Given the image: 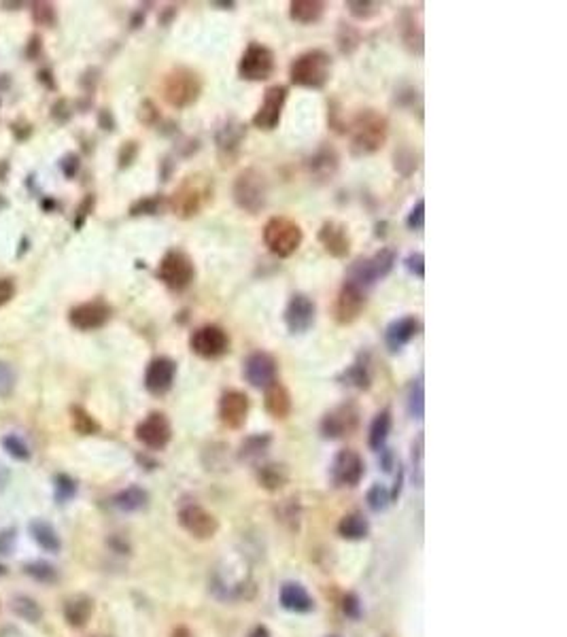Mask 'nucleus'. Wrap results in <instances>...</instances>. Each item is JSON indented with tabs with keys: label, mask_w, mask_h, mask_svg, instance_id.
<instances>
[{
	"label": "nucleus",
	"mask_w": 567,
	"mask_h": 637,
	"mask_svg": "<svg viewBox=\"0 0 567 637\" xmlns=\"http://www.w3.org/2000/svg\"><path fill=\"white\" fill-rule=\"evenodd\" d=\"M189 349L202 359H219L229 351V336L219 326H200L189 336Z\"/></svg>",
	"instance_id": "8"
},
{
	"label": "nucleus",
	"mask_w": 567,
	"mask_h": 637,
	"mask_svg": "<svg viewBox=\"0 0 567 637\" xmlns=\"http://www.w3.org/2000/svg\"><path fill=\"white\" fill-rule=\"evenodd\" d=\"M249 637H272V635H270V631L265 626H255Z\"/></svg>",
	"instance_id": "54"
},
{
	"label": "nucleus",
	"mask_w": 567,
	"mask_h": 637,
	"mask_svg": "<svg viewBox=\"0 0 567 637\" xmlns=\"http://www.w3.org/2000/svg\"><path fill=\"white\" fill-rule=\"evenodd\" d=\"M64 616L73 626H83L92 616V601L88 597H75V599L66 601Z\"/></svg>",
	"instance_id": "33"
},
{
	"label": "nucleus",
	"mask_w": 567,
	"mask_h": 637,
	"mask_svg": "<svg viewBox=\"0 0 567 637\" xmlns=\"http://www.w3.org/2000/svg\"><path fill=\"white\" fill-rule=\"evenodd\" d=\"M408 410L419 421L425 415V389H423V381L421 379H417L410 385V391H408Z\"/></svg>",
	"instance_id": "37"
},
{
	"label": "nucleus",
	"mask_w": 567,
	"mask_h": 637,
	"mask_svg": "<svg viewBox=\"0 0 567 637\" xmlns=\"http://www.w3.org/2000/svg\"><path fill=\"white\" fill-rule=\"evenodd\" d=\"M62 170L66 177H75L77 170H79V157L75 153H68L64 160H62Z\"/></svg>",
	"instance_id": "53"
},
{
	"label": "nucleus",
	"mask_w": 567,
	"mask_h": 637,
	"mask_svg": "<svg viewBox=\"0 0 567 637\" xmlns=\"http://www.w3.org/2000/svg\"><path fill=\"white\" fill-rule=\"evenodd\" d=\"M16 389V372L9 364L0 362V398L11 395Z\"/></svg>",
	"instance_id": "43"
},
{
	"label": "nucleus",
	"mask_w": 567,
	"mask_h": 637,
	"mask_svg": "<svg viewBox=\"0 0 567 637\" xmlns=\"http://www.w3.org/2000/svg\"><path fill=\"white\" fill-rule=\"evenodd\" d=\"M342 609L349 618H359L362 616V601L355 593H349L342 601Z\"/></svg>",
	"instance_id": "49"
},
{
	"label": "nucleus",
	"mask_w": 567,
	"mask_h": 637,
	"mask_svg": "<svg viewBox=\"0 0 567 637\" xmlns=\"http://www.w3.org/2000/svg\"><path fill=\"white\" fill-rule=\"evenodd\" d=\"M393 266H395V253L391 249H381L372 257H362V259L353 261V266L349 268L347 280L366 291L376 280L385 278L393 270Z\"/></svg>",
	"instance_id": "6"
},
{
	"label": "nucleus",
	"mask_w": 567,
	"mask_h": 637,
	"mask_svg": "<svg viewBox=\"0 0 567 637\" xmlns=\"http://www.w3.org/2000/svg\"><path fill=\"white\" fill-rule=\"evenodd\" d=\"M172 637H191V633H189L187 629H177V631L172 633Z\"/></svg>",
	"instance_id": "55"
},
{
	"label": "nucleus",
	"mask_w": 567,
	"mask_h": 637,
	"mask_svg": "<svg viewBox=\"0 0 567 637\" xmlns=\"http://www.w3.org/2000/svg\"><path fill=\"white\" fill-rule=\"evenodd\" d=\"M71 326L81 330V332H92L102 328L109 318H111V306L105 304L102 299H94V302H85L79 304L71 310L68 314Z\"/></svg>",
	"instance_id": "18"
},
{
	"label": "nucleus",
	"mask_w": 567,
	"mask_h": 637,
	"mask_svg": "<svg viewBox=\"0 0 567 637\" xmlns=\"http://www.w3.org/2000/svg\"><path fill=\"white\" fill-rule=\"evenodd\" d=\"M391 425H393V419H391V410H381L372 425H370V436H368V444L372 451H383L385 448V442L391 434Z\"/></svg>",
	"instance_id": "29"
},
{
	"label": "nucleus",
	"mask_w": 567,
	"mask_h": 637,
	"mask_svg": "<svg viewBox=\"0 0 567 637\" xmlns=\"http://www.w3.org/2000/svg\"><path fill=\"white\" fill-rule=\"evenodd\" d=\"M364 474H366V463H364L362 455L351 448L340 451L334 457L332 468H330V476L336 487H355V484H359Z\"/></svg>",
	"instance_id": "15"
},
{
	"label": "nucleus",
	"mask_w": 567,
	"mask_h": 637,
	"mask_svg": "<svg viewBox=\"0 0 567 637\" xmlns=\"http://www.w3.org/2000/svg\"><path fill=\"white\" fill-rule=\"evenodd\" d=\"M179 523H181V527H183L189 535H193V537H198V540H208V537H213V535L217 533V529H219L217 518H215L210 512H206L202 506H198V504L183 506L181 512H179Z\"/></svg>",
	"instance_id": "17"
},
{
	"label": "nucleus",
	"mask_w": 567,
	"mask_h": 637,
	"mask_svg": "<svg viewBox=\"0 0 567 637\" xmlns=\"http://www.w3.org/2000/svg\"><path fill=\"white\" fill-rule=\"evenodd\" d=\"M249 398L242 391H225L219 400V419L229 429H240L246 423Z\"/></svg>",
	"instance_id": "21"
},
{
	"label": "nucleus",
	"mask_w": 567,
	"mask_h": 637,
	"mask_svg": "<svg viewBox=\"0 0 567 637\" xmlns=\"http://www.w3.org/2000/svg\"><path fill=\"white\" fill-rule=\"evenodd\" d=\"M232 198H234V202L240 210H244L249 215H257L268 202V181H265V177L255 168L242 170L234 181Z\"/></svg>",
	"instance_id": "4"
},
{
	"label": "nucleus",
	"mask_w": 567,
	"mask_h": 637,
	"mask_svg": "<svg viewBox=\"0 0 567 637\" xmlns=\"http://www.w3.org/2000/svg\"><path fill=\"white\" fill-rule=\"evenodd\" d=\"M172 438V425L164 412H151L136 425V440L151 451H162Z\"/></svg>",
	"instance_id": "14"
},
{
	"label": "nucleus",
	"mask_w": 567,
	"mask_h": 637,
	"mask_svg": "<svg viewBox=\"0 0 567 637\" xmlns=\"http://www.w3.org/2000/svg\"><path fill=\"white\" fill-rule=\"evenodd\" d=\"M381 637H393V635H389V633H387V635H381Z\"/></svg>",
	"instance_id": "56"
},
{
	"label": "nucleus",
	"mask_w": 567,
	"mask_h": 637,
	"mask_svg": "<svg viewBox=\"0 0 567 637\" xmlns=\"http://www.w3.org/2000/svg\"><path fill=\"white\" fill-rule=\"evenodd\" d=\"M404 266L406 270L417 276V278H425V257L423 253H410L406 259H404Z\"/></svg>",
	"instance_id": "47"
},
{
	"label": "nucleus",
	"mask_w": 567,
	"mask_h": 637,
	"mask_svg": "<svg viewBox=\"0 0 567 637\" xmlns=\"http://www.w3.org/2000/svg\"><path fill=\"white\" fill-rule=\"evenodd\" d=\"M200 92H202V81L200 77L189 71V69H174L166 75L164 83H162V94H164V100L174 107V109H185V107H191L198 98H200Z\"/></svg>",
	"instance_id": "5"
},
{
	"label": "nucleus",
	"mask_w": 567,
	"mask_h": 637,
	"mask_svg": "<svg viewBox=\"0 0 567 637\" xmlns=\"http://www.w3.org/2000/svg\"><path fill=\"white\" fill-rule=\"evenodd\" d=\"M389 501H391V495H389V491H387L383 484H374V487L368 491V506H370L374 512L385 510V508L389 506Z\"/></svg>",
	"instance_id": "41"
},
{
	"label": "nucleus",
	"mask_w": 567,
	"mask_h": 637,
	"mask_svg": "<svg viewBox=\"0 0 567 637\" xmlns=\"http://www.w3.org/2000/svg\"><path fill=\"white\" fill-rule=\"evenodd\" d=\"M274 73V54L261 43H251L238 62V75L244 81H265Z\"/></svg>",
	"instance_id": "9"
},
{
	"label": "nucleus",
	"mask_w": 567,
	"mask_h": 637,
	"mask_svg": "<svg viewBox=\"0 0 567 637\" xmlns=\"http://www.w3.org/2000/svg\"><path fill=\"white\" fill-rule=\"evenodd\" d=\"M319 242L323 244V249L342 259L349 255L351 251V236H349V227L345 223H338V221H326L319 230Z\"/></svg>",
	"instance_id": "22"
},
{
	"label": "nucleus",
	"mask_w": 567,
	"mask_h": 637,
	"mask_svg": "<svg viewBox=\"0 0 567 637\" xmlns=\"http://www.w3.org/2000/svg\"><path fill=\"white\" fill-rule=\"evenodd\" d=\"M13 295H16V282L11 278H0V306L11 302Z\"/></svg>",
	"instance_id": "52"
},
{
	"label": "nucleus",
	"mask_w": 567,
	"mask_h": 637,
	"mask_svg": "<svg viewBox=\"0 0 567 637\" xmlns=\"http://www.w3.org/2000/svg\"><path fill=\"white\" fill-rule=\"evenodd\" d=\"M330 75H332V56L323 49L304 52L290 66L292 83L306 90H321L330 81Z\"/></svg>",
	"instance_id": "2"
},
{
	"label": "nucleus",
	"mask_w": 567,
	"mask_h": 637,
	"mask_svg": "<svg viewBox=\"0 0 567 637\" xmlns=\"http://www.w3.org/2000/svg\"><path fill=\"white\" fill-rule=\"evenodd\" d=\"M75 482L68 476H58L56 480V491H58V499H68L75 495Z\"/></svg>",
	"instance_id": "50"
},
{
	"label": "nucleus",
	"mask_w": 567,
	"mask_h": 637,
	"mask_svg": "<svg viewBox=\"0 0 567 637\" xmlns=\"http://www.w3.org/2000/svg\"><path fill=\"white\" fill-rule=\"evenodd\" d=\"M263 406L268 410L270 417L274 419H287L292 408H294V402H292V393L285 385H280L278 381H274L270 387L263 389Z\"/></svg>",
	"instance_id": "24"
},
{
	"label": "nucleus",
	"mask_w": 567,
	"mask_h": 637,
	"mask_svg": "<svg viewBox=\"0 0 567 637\" xmlns=\"http://www.w3.org/2000/svg\"><path fill=\"white\" fill-rule=\"evenodd\" d=\"M257 480L263 489L268 491H278L280 487H285L287 480H290V472L285 465L280 463H268V465H261L259 472H257Z\"/></svg>",
	"instance_id": "30"
},
{
	"label": "nucleus",
	"mask_w": 567,
	"mask_h": 637,
	"mask_svg": "<svg viewBox=\"0 0 567 637\" xmlns=\"http://www.w3.org/2000/svg\"><path fill=\"white\" fill-rule=\"evenodd\" d=\"M3 446H5V451L13 457V459H20V461H26V459H30V451H28V446L18 438V436H7L5 440H3Z\"/></svg>",
	"instance_id": "42"
},
{
	"label": "nucleus",
	"mask_w": 567,
	"mask_h": 637,
	"mask_svg": "<svg viewBox=\"0 0 567 637\" xmlns=\"http://www.w3.org/2000/svg\"><path fill=\"white\" fill-rule=\"evenodd\" d=\"M157 208H160V200L157 198H145V200H138L132 206V215H155Z\"/></svg>",
	"instance_id": "48"
},
{
	"label": "nucleus",
	"mask_w": 567,
	"mask_h": 637,
	"mask_svg": "<svg viewBox=\"0 0 567 637\" xmlns=\"http://www.w3.org/2000/svg\"><path fill=\"white\" fill-rule=\"evenodd\" d=\"M421 330V323L419 318L414 316H402V318H395L393 323H389L387 332H385V343H387V349L391 353H398L402 351Z\"/></svg>",
	"instance_id": "23"
},
{
	"label": "nucleus",
	"mask_w": 567,
	"mask_h": 637,
	"mask_svg": "<svg viewBox=\"0 0 567 637\" xmlns=\"http://www.w3.org/2000/svg\"><path fill=\"white\" fill-rule=\"evenodd\" d=\"M378 3H368V0H351V3H347V9H349V13L353 16V18H357V20H370V18H374L376 13H378Z\"/></svg>",
	"instance_id": "40"
},
{
	"label": "nucleus",
	"mask_w": 567,
	"mask_h": 637,
	"mask_svg": "<svg viewBox=\"0 0 567 637\" xmlns=\"http://www.w3.org/2000/svg\"><path fill=\"white\" fill-rule=\"evenodd\" d=\"M157 278L170 291H185L196 278V266L187 253L172 249L162 257L157 266Z\"/></svg>",
	"instance_id": "7"
},
{
	"label": "nucleus",
	"mask_w": 567,
	"mask_h": 637,
	"mask_svg": "<svg viewBox=\"0 0 567 637\" xmlns=\"http://www.w3.org/2000/svg\"><path fill=\"white\" fill-rule=\"evenodd\" d=\"M270 442H272V438L268 434H257V436L246 438L242 442V446H240V459L255 461V459L263 457L265 451H268V446H270Z\"/></svg>",
	"instance_id": "35"
},
{
	"label": "nucleus",
	"mask_w": 567,
	"mask_h": 637,
	"mask_svg": "<svg viewBox=\"0 0 567 637\" xmlns=\"http://www.w3.org/2000/svg\"><path fill=\"white\" fill-rule=\"evenodd\" d=\"M345 379V385L349 387H355V389H370V372H368V366L362 364V362H355L353 366H349L342 374Z\"/></svg>",
	"instance_id": "36"
},
{
	"label": "nucleus",
	"mask_w": 567,
	"mask_h": 637,
	"mask_svg": "<svg viewBox=\"0 0 567 637\" xmlns=\"http://www.w3.org/2000/svg\"><path fill=\"white\" fill-rule=\"evenodd\" d=\"M326 13V3L321 0H294L290 5V18L298 24H317Z\"/></svg>",
	"instance_id": "28"
},
{
	"label": "nucleus",
	"mask_w": 567,
	"mask_h": 637,
	"mask_svg": "<svg viewBox=\"0 0 567 637\" xmlns=\"http://www.w3.org/2000/svg\"><path fill=\"white\" fill-rule=\"evenodd\" d=\"M315 316H317V306L306 293H294L287 302L285 314H282L290 334L309 332L315 323Z\"/></svg>",
	"instance_id": "13"
},
{
	"label": "nucleus",
	"mask_w": 567,
	"mask_h": 637,
	"mask_svg": "<svg viewBox=\"0 0 567 637\" xmlns=\"http://www.w3.org/2000/svg\"><path fill=\"white\" fill-rule=\"evenodd\" d=\"M136 153H138V145H136L134 141L124 143V147H121V151H119V166H121V168L130 166V164L134 162Z\"/></svg>",
	"instance_id": "51"
},
{
	"label": "nucleus",
	"mask_w": 567,
	"mask_h": 637,
	"mask_svg": "<svg viewBox=\"0 0 567 637\" xmlns=\"http://www.w3.org/2000/svg\"><path fill=\"white\" fill-rule=\"evenodd\" d=\"M210 198V185L198 177H189L172 198V206L181 217H193Z\"/></svg>",
	"instance_id": "11"
},
{
	"label": "nucleus",
	"mask_w": 567,
	"mask_h": 637,
	"mask_svg": "<svg viewBox=\"0 0 567 637\" xmlns=\"http://www.w3.org/2000/svg\"><path fill=\"white\" fill-rule=\"evenodd\" d=\"M244 138V126L236 124V121H227L223 128H219L217 132V149L223 157H234L240 149V143Z\"/></svg>",
	"instance_id": "26"
},
{
	"label": "nucleus",
	"mask_w": 567,
	"mask_h": 637,
	"mask_svg": "<svg viewBox=\"0 0 567 637\" xmlns=\"http://www.w3.org/2000/svg\"><path fill=\"white\" fill-rule=\"evenodd\" d=\"M359 423V410L353 404H342L328 412L321 421V434L328 440H338L349 436Z\"/></svg>",
	"instance_id": "19"
},
{
	"label": "nucleus",
	"mask_w": 567,
	"mask_h": 637,
	"mask_svg": "<svg viewBox=\"0 0 567 637\" xmlns=\"http://www.w3.org/2000/svg\"><path fill=\"white\" fill-rule=\"evenodd\" d=\"M364 308H366V291L362 287L345 280V285L340 287V291L336 295V304H334L336 323L351 326L353 321H357L359 318Z\"/></svg>",
	"instance_id": "12"
},
{
	"label": "nucleus",
	"mask_w": 567,
	"mask_h": 637,
	"mask_svg": "<svg viewBox=\"0 0 567 637\" xmlns=\"http://www.w3.org/2000/svg\"><path fill=\"white\" fill-rule=\"evenodd\" d=\"M368 531H370V525L364 518V514H359V512L347 514L338 525V533L347 540H364L368 535Z\"/></svg>",
	"instance_id": "32"
},
{
	"label": "nucleus",
	"mask_w": 567,
	"mask_h": 637,
	"mask_svg": "<svg viewBox=\"0 0 567 637\" xmlns=\"http://www.w3.org/2000/svg\"><path fill=\"white\" fill-rule=\"evenodd\" d=\"M351 153L362 157V155H372L383 149L389 136V124L387 117L381 115L374 109L362 111L353 124H351Z\"/></svg>",
	"instance_id": "1"
},
{
	"label": "nucleus",
	"mask_w": 567,
	"mask_h": 637,
	"mask_svg": "<svg viewBox=\"0 0 567 637\" xmlns=\"http://www.w3.org/2000/svg\"><path fill=\"white\" fill-rule=\"evenodd\" d=\"M73 425H75V429H77L79 434H83V436L98 431L96 421L90 417V412H85V410L79 408V406H73Z\"/></svg>",
	"instance_id": "39"
},
{
	"label": "nucleus",
	"mask_w": 567,
	"mask_h": 637,
	"mask_svg": "<svg viewBox=\"0 0 567 637\" xmlns=\"http://www.w3.org/2000/svg\"><path fill=\"white\" fill-rule=\"evenodd\" d=\"M30 533L32 537L39 542L41 548L49 550V552H58L60 550V537L56 533V529L52 525H47L45 520H35L30 523Z\"/></svg>",
	"instance_id": "34"
},
{
	"label": "nucleus",
	"mask_w": 567,
	"mask_h": 637,
	"mask_svg": "<svg viewBox=\"0 0 567 637\" xmlns=\"http://www.w3.org/2000/svg\"><path fill=\"white\" fill-rule=\"evenodd\" d=\"M147 491L141 489V487H128L124 489L121 493L115 495V506L124 512H136V510H143L147 506Z\"/></svg>",
	"instance_id": "31"
},
{
	"label": "nucleus",
	"mask_w": 567,
	"mask_h": 637,
	"mask_svg": "<svg viewBox=\"0 0 567 637\" xmlns=\"http://www.w3.org/2000/svg\"><path fill=\"white\" fill-rule=\"evenodd\" d=\"M287 102V88L285 85H272L263 92V100L257 109V113L253 115V126L257 130H274L280 124V115L282 109H285Z\"/></svg>",
	"instance_id": "10"
},
{
	"label": "nucleus",
	"mask_w": 567,
	"mask_h": 637,
	"mask_svg": "<svg viewBox=\"0 0 567 637\" xmlns=\"http://www.w3.org/2000/svg\"><path fill=\"white\" fill-rule=\"evenodd\" d=\"M13 612H16L20 618L28 620V622H39L41 616H43L39 603H37L35 599H30V597H18V599L13 601Z\"/></svg>",
	"instance_id": "38"
},
{
	"label": "nucleus",
	"mask_w": 567,
	"mask_h": 637,
	"mask_svg": "<svg viewBox=\"0 0 567 637\" xmlns=\"http://www.w3.org/2000/svg\"><path fill=\"white\" fill-rule=\"evenodd\" d=\"M177 376V364L170 357H155L145 372V387L151 395H166L172 389Z\"/></svg>",
	"instance_id": "20"
},
{
	"label": "nucleus",
	"mask_w": 567,
	"mask_h": 637,
	"mask_svg": "<svg viewBox=\"0 0 567 637\" xmlns=\"http://www.w3.org/2000/svg\"><path fill=\"white\" fill-rule=\"evenodd\" d=\"M304 240L302 227L290 217H270L263 225V242L278 257L294 255Z\"/></svg>",
	"instance_id": "3"
},
{
	"label": "nucleus",
	"mask_w": 567,
	"mask_h": 637,
	"mask_svg": "<svg viewBox=\"0 0 567 637\" xmlns=\"http://www.w3.org/2000/svg\"><path fill=\"white\" fill-rule=\"evenodd\" d=\"M309 168H311V174L317 177L319 181H328L336 174L338 170V153L332 149V147H321L309 162Z\"/></svg>",
	"instance_id": "27"
},
{
	"label": "nucleus",
	"mask_w": 567,
	"mask_h": 637,
	"mask_svg": "<svg viewBox=\"0 0 567 637\" xmlns=\"http://www.w3.org/2000/svg\"><path fill=\"white\" fill-rule=\"evenodd\" d=\"M280 605L285 609H290V612L304 614V612H311L315 607V601L302 584L287 582L285 586L280 588Z\"/></svg>",
	"instance_id": "25"
},
{
	"label": "nucleus",
	"mask_w": 567,
	"mask_h": 637,
	"mask_svg": "<svg viewBox=\"0 0 567 637\" xmlns=\"http://www.w3.org/2000/svg\"><path fill=\"white\" fill-rule=\"evenodd\" d=\"M26 571L35 580H41V582H54L58 578V571L49 563H30V565H26Z\"/></svg>",
	"instance_id": "44"
},
{
	"label": "nucleus",
	"mask_w": 567,
	"mask_h": 637,
	"mask_svg": "<svg viewBox=\"0 0 567 637\" xmlns=\"http://www.w3.org/2000/svg\"><path fill=\"white\" fill-rule=\"evenodd\" d=\"M276 359L265 351H255L244 359L242 376L255 389H265L276 381Z\"/></svg>",
	"instance_id": "16"
},
{
	"label": "nucleus",
	"mask_w": 567,
	"mask_h": 637,
	"mask_svg": "<svg viewBox=\"0 0 567 637\" xmlns=\"http://www.w3.org/2000/svg\"><path fill=\"white\" fill-rule=\"evenodd\" d=\"M406 223H408L410 230H423V225H425V200L423 198L412 206V210L408 213Z\"/></svg>",
	"instance_id": "46"
},
{
	"label": "nucleus",
	"mask_w": 567,
	"mask_h": 637,
	"mask_svg": "<svg viewBox=\"0 0 567 637\" xmlns=\"http://www.w3.org/2000/svg\"><path fill=\"white\" fill-rule=\"evenodd\" d=\"M32 18L37 24L41 26H52L56 22V11H54V5L49 3H35L32 7Z\"/></svg>",
	"instance_id": "45"
}]
</instances>
